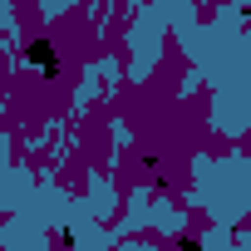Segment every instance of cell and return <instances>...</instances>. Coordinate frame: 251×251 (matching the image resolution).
Masks as SVG:
<instances>
[{
    "label": "cell",
    "mask_w": 251,
    "mask_h": 251,
    "mask_svg": "<svg viewBox=\"0 0 251 251\" xmlns=\"http://www.w3.org/2000/svg\"><path fill=\"white\" fill-rule=\"evenodd\" d=\"M25 64H30L35 74H45V79H54V74H59V54H54V45H50V40H30V45H25Z\"/></svg>",
    "instance_id": "cell-1"
},
{
    "label": "cell",
    "mask_w": 251,
    "mask_h": 251,
    "mask_svg": "<svg viewBox=\"0 0 251 251\" xmlns=\"http://www.w3.org/2000/svg\"><path fill=\"white\" fill-rule=\"evenodd\" d=\"M177 251H202V246H197V241L187 236V241H177Z\"/></svg>",
    "instance_id": "cell-2"
}]
</instances>
